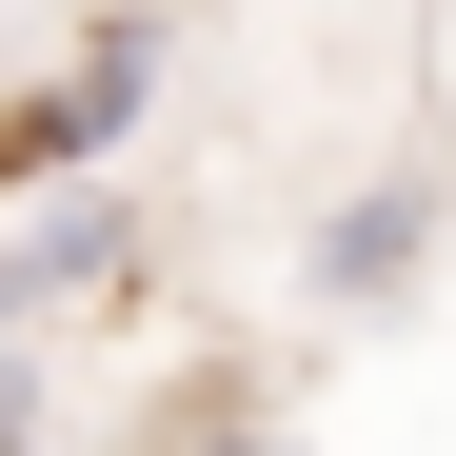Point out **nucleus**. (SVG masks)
I'll return each mask as SVG.
<instances>
[{
	"label": "nucleus",
	"mask_w": 456,
	"mask_h": 456,
	"mask_svg": "<svg viewBox=\"0 0 456 456\" xmlns=\"http://www.w3.org/2000/svg\"><path fill=\"white\" fill-rule=\"evenodd\" d=\"M417 258H436V179H357V199L318 218V258H297V278H318L338 318H377V297H417Z\"/></svg>",
	"instance_id": "7ed1b4c3"
},
{
	"label": "nucleus",
	"mask_w": 456,
	"mask_h": 456,
	"mask_svg": "<svg viewBox=\"0 0 456 456\" xmlns=\"http://www.w3.org/2000/svg\"><path fill=\"white\" fill-rule=\"evenodd\" d=\"M139 119H159V0L80 20V60H60L40 100H0V199H40V179H119Z\"/></svg>",
	"instance_id": "f03ea898"
},
{
	"label": "nucleus",
	"mask_w": 456,
	"mask_h": 456,
	"mask_svg": "<svg viewBox=\"0 0 456 456\" xmlns=\"http://www.w3.org/2000/svg\"><path fill=\"white\" fill-rule=\"evenodd\" d=\"M0 456H40V357L0 338Z\"/></svg>",
	"instance_id": "20e7f679"
},
{
	"label": "nucleus",
	"mask_w": 456,
	"mask_h": 456,
	"mask_svg": "<svg viewBox=\"0 0 456 456\" xmlns=\"http://www.w3.org/2000/svg\"><path fill=\"white\" fill-rule=\"evenodd\" d=\"M139 258H159V218H139V179H40V199H0V338H60V318H119Z\"/></svg>",
	"instance_id": "f257e3e1"
},
{
	"label": "nucleus",
	"mask_w": 456,
	"mask_h": 456,
	"mask_svg": "<svg viewBox=\"0 0 456 456\" xmlns=\"http://www.w3.org/2000/svg\"><path fill=\"white\" fill-rule=\"evenodd\" d=\"M179 456H297V436H278V417H218V436H179Z\"/></svg>",
	"instance_id": "39448f33"
}]
</instances>
